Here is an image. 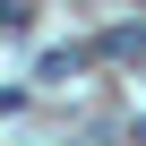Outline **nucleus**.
Returning <instances> with one entry per match:
<instances>
[{"mask_svg":"<svg viewBox=\"0 0 146 146\" xmlns=\"http://www.w3.org/2000/svg\"><path fill=\"white\" fill-rule=\"evenodd\" d=\"M17 17H26V9H17V0H0V26H17Z\"/></svg>","mask_w":146,"mask_h":146,"instance_id":"obj_1","label":"nucleus"}]
</instances>
